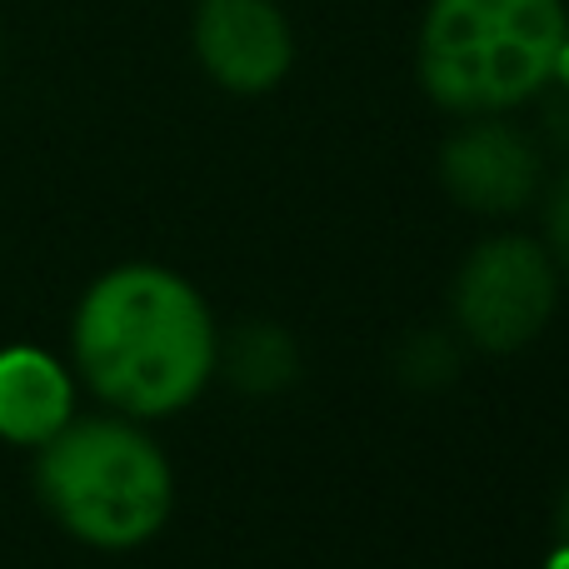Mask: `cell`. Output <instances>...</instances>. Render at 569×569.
Returning <instances> with one entry per match:
<instances>
[{
	"label": "cell",
	"instance_id": "obj_4",
	"mask_svg": "<svg viewBox=\"0 0 569 569\" xmlns=\"http://www.w3.org/2000/svg\"><path fill=\"white\" fill-rule=\"evenodd\" d=\"M560 305V270L530 236H490L460 260L450 284L455 330L485 355H520Z\"/></svg>",
	"mask_w": 569,
	"mask_h": 569
},
{
	"label": "cell",
	"instance_id": "obj_9",
	"mask_svg": "<svg viewBox=\"0 0 569 569\" xmlns=\"http://www.w3.org/2000/svg\"><path fill=\"white\" fill-rule=\"evenodd\" d=\"M400 375L410 385H445L455 375V345L450 335H415L400 355Z\"/></svg>",
	"mask_w": 569,
	"mask_h": 569
},
{
	"label": "cell",
	"instance_id": "obj_3",
	"mask_svg": "<svg viewBox=\"0 0 569 569\" xmlns=\"http://www.w3.org/2000/svg\"><path fill=\"white\" fill-rule=\"evenodd\" d=\"M36 490L70 540L106 555L150 545L176 510L166 450L126 415L70 420L40 445Z\"/></svg>",
	"mask_w": 569,
	"mask_h": 569
},
{
	"label": "cell",
	"instance_id": "obj_6",
	"mask_svg": "<svg viewBox=\"0 0 569 569\" xmlns=\"http://www.w3.org/2000/svg\"><path fill=\"white\" fill-rule=\"evenodd\" d=\"M440 180L475 216H515L540 196L545 150L505 116H465L440 150Z\"/></svg>",
	"mask_w": 569,
	"mask_h": 569
},
{
	"label": "cell",
	"instance_id": "obj_12",
	"mask_svg": "<svg viewBox=\"0 0 569 569\" xmlns=\"http://www.w3.org/2000/svg\"><path fill=\"white\" fill-rule=\"evenodd\" d=\"M555 530H560V545H569V485L560 495V510H555Z\"/></svg>",
	"mask_w": 569,
	"mask_h": 569
},
{
	"label": "cell",
	"instance_id": "obj_1",
	"mask_svg": "<svg viewBox=\"0 0 569 569\" xmlns=\"http://www.w3.org/2000/svg\"><path fill=\"white\" fill-rule=\"evenodd\" d=\"M76 370L126 420H166L216 380L220 335L206 295L150 260L106 270L70 320Z\"/></svg>",
	"mask_w": 569,
	"mask_h": 569
},
{
	"label": "cell",
	"instance_id": "obj_2",
	"mask_svg": "<svg viewBox=\"0 0 569 569\" xmlns=\"http://www.w3.org/2000/svg\"><path fill=\"white\" fill-rule=\"evenodd\" d=\"M565 46V0H430L415 70L450 116H510L555 80Z\"/></svg>",
	"mask_w": 569,
	"mask_h": 569
},
{
	"label": "cell",
	"instance_id": "obj_8",
	"mask_svg": "<svg viewBox=\"0 0 569 569\" xmlns=\"http://www.w3.org/2000/svg\"><path fill=\"white\" fill-rule=\"evenodd\" d=\"M216 370H226L230 385L246 395H276V390H290L295 375H300V350H295L290 330L256 320V325H240L230 340H220Z\"/></svg>",
	"mask_w": 569,
	"mask_h": 569
},
{
	"label": "cell",
	"instance_id": "obj_5",
	"mask_svg": "<svg viewBox=\"0 0 569 569\" xmlns=\"http://www.w3.org/2000/svg\"><path fill=\"white\" fill-rule=\"evenodd\" d=\"M190 46L200 70L230 96H270L295 70V26L276 0H200Z\"/></svg>",
	"mask_w": 569,
	"mask_h": 569
},
{
	"label": "cell",
	"instance_id": "obj_11",
	"mask_svg": "<svg viewBox=\"0 0 569 569\" xmlns=\"http://www.w3.org/2000/svg\"><path fill=\"white\" fill-rule=\"evenodd\" d=\"M535 100H545L540 130H545V136H550L560 150H569V80H550V86H545Z\"/></svg>",
	"mask_w": 569,
	"mask_h": 569
},
{
	"label": "cell",
	"instance_id": "obj_10",
	"mask_svg": "<svg viewBox=\"0 0 569 569\" xmlns=\"http://www.w3.org/2000/svg\"><path fill=\"white\" fill-rule=\"evenodd\" d=\"M545 250H550L560 280H569V176L550 190V210H545Z\"/></svg>",
	"mask_w": 569,
	"mask_h": 569
},
{
	"label": "cell",
	"instance_id": "obj_7",
	"mask_svg": "<svg viewBox=\"0 0 569 569\" xmlns=\"http://www.w3.org/2000/svg\"><path fill=\"white\" fill-rule=\"evenodd\" d=\"M76 420V385L56 355L36 345L0 350V440L40 450Z\"/></svg>",
	"mask_w": 569,
	"mask_h": 569
},
{
	"label": "cell",
	"instance_id": "obj_13",
	"mask_svg": "<svg viewBox=\"0 0 569 569\" xmlns=\"http://www.w3.org/2000/svg\"><path fill=\"white\" fill-rule=\"evenodd\" d=\"M545 569H569V545H555V550L545 555Z\"/></svg>",
	"mask_w": 569,
	"mask_h": 569
}]
</instances>
